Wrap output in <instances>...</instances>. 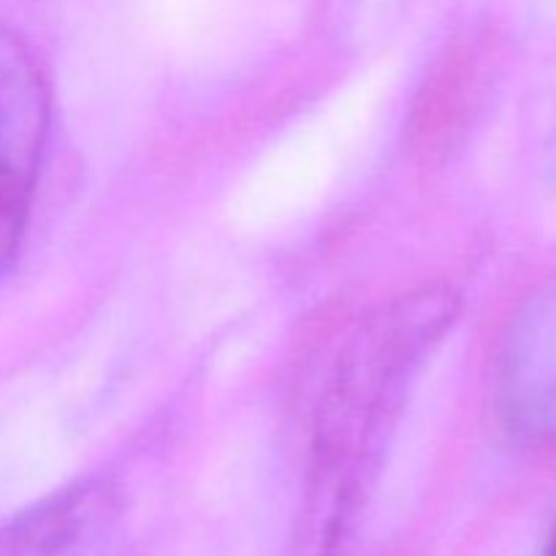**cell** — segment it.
Instances as JSON below:
<instances>
[{"instance_id":"cell-3","label":"cell","mask_w":556,"mask_h":556,"mask_svg":"<svg viewBox=\"0 0 556 556\" xmlns=\"http://www.w3.org/2000/svg\"><path fill=\"white\" fill-rule=\"evenodd\" d=\"M497 413L521 443H556V277L521 304L505 331Z\"/></svg>"},{"instance_id":"cell-1","label":"cell","mask_w":556,"mask_h":556,"mask_svg":"<svg viewBox=\"0 0 556 556\" xmlns=\"http://www.w3.org/2000/svg\"><path fill=\"white\" fill-rule=\"evenodd\" d=\"M459 315V296L429 286L358 320L320 394L313 472L348 497L375 470L410 391Z\"/></svg>"},{"instance_id":"cell-5","label":"cell","mask_w":556,"mask_h":556,"mask_svg":"<svg viewBox=\"0 0 556 556\" xmlns=\"http://www.w3.org/2000/svg\"><path fill=\"white\" fill-rule=\"evenodd\" d=\"M543 556H556V530L552 532V538H548V546L546 552H543Z\"/></svg>"},{"instance_id":"cell-2","label":"cell","mask_w":556,"mask_h":556,"mask_svg":"<svg viewBox=\"0 0 556 556\" xmlns=\"http://www.w3.org/2000/svg\"><path fill=\"white\" fill-rule=\"evenodd\" d=\"M52 125V92L33 49L0 27V280L14 271L30 226Z\"/></svg>"},{"instance_id":"cell-4","label":"cell","mask_w":556,"mask_h":556,"mask_svg":"<svg viewBox=\"0 0 556 556\" xmlns=\"http://www.w3.org/2000/svg\"><path fill=\"white\" fill-rule=\"evenodd\" d=\"M117 527L114 486L103 478H87L5 521L0 556H109Z\"/></svg>"}]
</instances>
